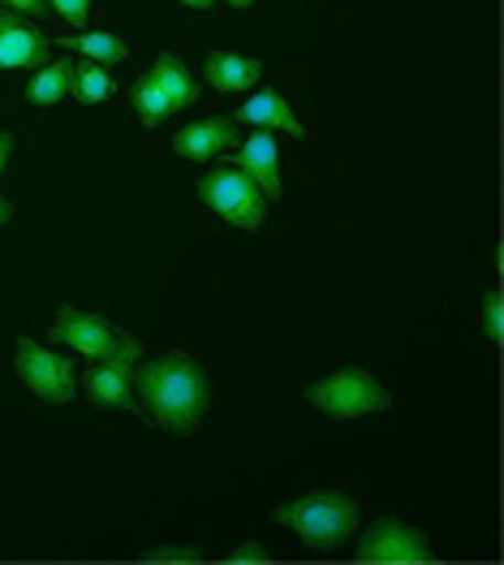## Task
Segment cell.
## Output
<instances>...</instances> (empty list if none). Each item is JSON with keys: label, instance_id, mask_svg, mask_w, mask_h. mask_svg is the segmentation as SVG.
I'll use <instances>...</instances> for the list:
<instances>
[{"label": "cell", "instance_id": "30bf717a", "mask_svg": "<svg viewBox=\"0 0 504 565\" xmlns=\"http://www.w3.org/2000/svg\"><path fill=\"white\" fill-rule=\"evenodd\" d=\"M242 147L237 151H225L233 169H242L255 186L264 190L268 199H280V156H276V139L272 130H259L250 139H237Z\"/></svg>", "mask_w": 504, "mask_h": 565}, {"label": "cell", "instance_id": "5bb4252c", "mask_svg": "<svg viewBox=\"0 0 504 565\" xmlns=\"http://www.w3.org/2000/svg\"><path fill=\"white\" fill-rule=\"evenodd\" d=\"M151 74H156L160 92L173 99V108H190V104L199 99V83H194V74L185 70L182 56L160 52V56H156V65H151Z\"/></svg>", "mask_w": 504, "mask_h": 565}, {"label": "cell", "instance_id": "8fae6325", "mask_svg": "<svg viewBox=\"0 0 504 565\" xmlns=\"http://www.w3.org/2000/svg\"><path fill=\"white\" fill-rule=\"evenodd\" d=\"M237 142V121L233 117H203V121H190L185 130H178L173 151L182 160H212V156H225Z\"/></svg>", "mask_w": 504, "mask_h": 565}, {"label": "cell", "instance_id": "4fadbf2b", "mask_svg": "<svg viewBox=\"0 0 504 565\" xmlns=\"http://www.w3.org/2000/svg\"><path fill=\"white\" fill-rule=\"evenodd\" d=\"M203 74H207V83L216 87V92H250V87H259V78H264V61H255V56H242V52H212L207 61H203Z\"/></svg>", "mask_w": 504, "mask_h": 565}, {"label": "cell", "instance_id": "484cf974", "mask_svg": "<svg viewBox=\"0 0 504 565\" xmlns=\"http://www.w3.org/2000/svg\"><path fill=\"white\" fill-rule=\"evenodd\" d=\"M13 221V203L9 199H0V225H9Z\"/></svg>", "mask_w": 504, "mask_h": 565}, {"label": "cell", "instance_id": "7a4b0ae2", "mask_svg": "<svg viewBox=\"0 0 504 565\" xmlns=\"http://www.w3.org/2000/svg\"><path fill=\"white\" fill-rule=\"evenodd\" d=\"M272 522H280L293 535H302L315 548H336V544H345V540L358 535L363 510H358L354 497H345L336 488H320V492H307V497L285 501L272 514Z\"/></svg>", "mask_w": 504, "mask_h": 565}, {"label": "cell", "instance_id": "d4e9b609", "mask_svg": "<svg viewBox=\"0 0 504 565\" xmlns=\"http://www.w3.org/2000/svg\"><path fill=\"white\" fill-rule=\"evenodd\" d=\"M185 9H199V13H207V9H216V0H182Z\"/></svg>", "mask_w": 504, "mask_h": 565}, {"label": "cell", "instance_id": "ba28073f", "mask_svg": "<svg viewBox=\"0 0 504 565\" xmlns=\"http://www.w3.org/2000/svg\"><path fill=\"white\" fill-rule=\"evenodd\" d=\"M138 363V341H126L112 359H95L87 376L78 380V393L95 406H112V411H130L135 415V376L130 367Z\"/></svg>", "mask_w": 504, "mask_h": 565}, {"label": "cell", "instance_id": "9a60e30c", "mask_svg": "<svg viewBox=\"0 0 504 565\" xmlns=\"http://www.w3.org/2000/svg\"><path fill=\"white\" fill-rule=\"evenodd\" d=\"M69 95H74L78 104H104V99L117 95V83H112L108 65H99V61H74Z\"/></svg>", "mask_w": 504, "mask_h": 565}, {"label": "cell", "instance_id": "8992f818", "mask_svg": "<svg viewBox=\"0 0 504 565\" xmlns=\"http://www.w3.org/2000/svg\"><path fill=\"white\" fill-rule=\"evenodd\" d=\"M354 562L363 565H431L436 553H431V540L422 531L406 526L401 519H379L371 522V531L358 540V553Z\"/></svg>", "mask_w": 504, "mask_h": 565}, {"label": "cell", "instance_id": "52a82bcc", "mask_svg": "<svg viewBox=\"0 0 504 565\" xmlns=\"http://www.w3.org/2000/svg\"><path fill=\"white\" fill-rule=\"evenodd\" d=\"M47 337L52 341H61L65 350H74V354H83V359H112L130 337L126 332H117L104 316H95V311H78V307H61V316L47 324Z\"/></svg>", "mask_w": 504, "mask_h": 565}, {"label": "cell", "instance_id": "7c38bea8", "mask_svg": "<svg viewBox=\"0 0 504 565\" xmlns=\"http://www.w3.org/2000/svg\"><path fill=\"white\" fill-rule=\"evenodd\" d=\"M233 121H250V126H259V130H285V135H293V139L307 142V126L298 121V113L289 108V99L276 92H255L242 108H237Z\"/></svg>", "mask_w": 504, "mask_h": 565}, {"label": "cell", "instance_id": "ac0fdd59", "mask_svg": "<svg viewBox=\"0 0 504 565\" xmlns=\"http://www.w3.org/2000/svg\"><path fill=\"white\" fill-rule=\"evenodd\" d=\"M65 44L78 47L87 61H99V65H117V61L130 56V44L117 40V35H108V31H83L78 40H65Z\"/></svg>", "mask_w": 504, "mask_h": 565}, {"label": "cell", "instance_id": "277c9868", "mask_svg": "<svg viewBox=\"0 0 504 565\" xmlns=\"http://www.w3.org/2000/svg\"><path fill=\"white\" fill-rule=\"evenodd\" d=\"M199 199L207 203V212L216 221H225L233 230H259L268 221V194L233 164L203 173L199 178Z\"/></svg>", "mask_w": 504, "mask_h": 565}, {"label": "cell", "instance_id": "d6986e66", "mask_svg": "<svg viewBox=\"0 0 504 565\" xmlns=\"http://www.w3.org/2000/svg\"><path fill=\"white\" fill-rule=\"evenodd\" d=\"M52 13H61V22H69V26H87V18H92V0H44Z\"/></svg>", "mask_w": 504, "mask_h": 565}, {"label": "cell", "instance_id": "4316f807", "mask_svg": "<svg viewBox=\"0 0 504 565\" xmlns=\"http://www.w3.org/2000/svg\"><path fill=\"white\" fill-rule=\"evenodd\" d=\"M225 4H229V9H250L255 0H225Z\"/></svg>", "mask_w": 504, "mask_h": 565}, {"label": "cell", "instance_id": "9c48e42d", "mask_svg": "<svg viewBox=\"0 0 504 565\" xmlns=\"http://www.w3.org/2000/svg\"><path fill=\"white\" fill-rule=\"evenodd\" d=\"M47 40L40 26H31L22 13H0V74L4 70H40L47 65Z\"/></svg>", "mask_w": 504, "mask_h": 565}, {"label": "cell", "instance_id": "7402d4cb", "mask_svg": "<svg viewBox=\"0 0 504 565\" xmlns=\"http://www.w3.org/2000/svg\"><path fill=\"white\" fill-rule=\"evenodd\" d=\"M225 562H233V565H259V562H268V548L250 540V544H237V548H233Z\"/></svg>", "mask_w": 504, "mask_h": 565}, {"label": "cell", "instance_id": "5b68a950", "mask_svg": "<svg viewBox=\"0 0 504 565\" xmlns=\"http://www.w3.org/2000/svg\"><path fill=\"white\" fill-rule=\"evenodd\" d=\"M13 372H18V380H22L40 402H47V406H69V402L78 397L74 363L61 359V354H52V350H44V345H35V341H26V337L13 341Z\"/></svg>", "mask_w": 504, "mask_h": 565}, {"label": "cell", "instance_id": "e0dca14e", "mask_svg": "<svg viewBox=\"0 0 504 565\" xmlns=\"http://www.w3.org/2000/svg\"><path fill=\"white\" fill-rule=\"evenodd\" d=\"M69 74H74V61H52V65H40V74L31 78V87H26V99L31 104H40V108H52V104H61L65 95H69Z\"/></svg>", "mask_w": 504, "mask_h": 565}, {"label": "cell", "instance_id": "ffe728a7", "mask_svg": "<svg viewBox=\"0 0 504 565\" xmlns=\"http://www.w3.org/2000/svg\"><path fill=\"white\" fill-rule=\"evenodd\" d=\"M483 332H487V341H501V337H504L501 294H487V298H483Z\"/></svg>", "mask_w": 504, "mask_h": 565}, {"label": "cell", "instance_id": "3957f363", "mask_svg": "<svg viewBox=\"0 0 504 565\" xmlns=\"http://www.w3.org/2000/svg\"><path fill=\"white\" fill-rule=\"evenodd\" d=\"M307 402L332 419H367V415L393 411V393L363 367H341L332 376L307 384Z\"/></svg>", "mask_w": 504, "mask_h": 565}, {"label": "cell", "instance_id": "2e32d148", "mask_svg": "<svg viewBox=\"0 0 504 565\" xmlns=\"http://www.w3.org/2000/svg\"><path fill=\"white\" fill-rule=\"evenodd\" d=\"M130 104H135L138 121L147 126V130H156V126H164L178 108H173V99L160 92V83H156V74H142L135 83V92H130Z\"/></svg>", "mask_w": 504, "mask_h": 565}, {"label": "cell", "instance_id": "6da1fadb", "mask_svg": "<svg viewBox=\"0 0 504 565\" xmlns=\"http://www.w3.org/2000/svg\"><path fill=\"white\" fill-rule=\"evenodd\" d=\"M135 393L151 424L173 431V436H190V431H199L207 406H212V376L190 354H160L138 367Z\"/></svg>", "mask_w": 504, "mask_h": 565}, {"label": "cell", "instance_id": "603a6c76", "mask_svg": "<svg viewBox=\"0 0 504 565\" xmlns=\"http://www.w3.org/2000/svg\"><path fill=\"white\" fill-rule=\"evenodd\" d=\"M0 4H9L13 13H26V18H40V13H47L44 0H0Z\"/></svg>", "mask_w": 504, "mask_h": 565}, {"label": "cell", "instance_id": "44dd1931", "mask_svg": "<svg viewBox=\"0 0 504 565\" xmlns=\"http://www.w3.org/2000/svg\"><path fill=\"white\" fill-rule=\"evenodd\" d=\"M199 548H147L142 562H199Z\"/></svg>", "mask_w": 504, "mask_h": 565}, {"label": "cell", "instance_id": "cb8c5ba5", "mask_svg": "<svg viewBox=\"0 0 504 565\" xmlns=\"http://www.w3.org/2000/svg\"><path fill=\"white\" fill-rule=\"evenodd\" d=\"M9 156H13V135H9V130H0V178H4V164H9Z\"/></svg>", "mask_w": 504, "mask_h": 565}]
</instances>
